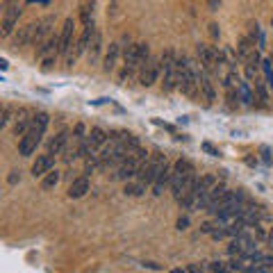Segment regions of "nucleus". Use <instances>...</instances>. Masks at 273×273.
I'll use <instances>...</instances> for the list:
<instances>
[{
    "mask_svg": "<svg viewBox=\"0 0 273 273\" xmlns=\"http://www.w3.org/2000/svg\"><path fill=\"white\" fill-rule=\"evenodd\" d=\"M146 192V185L144 182H132V185H126V193L128 196H141Z\"/></svg>",
    "mask_w": 273,
    "mask_h": 273,
    "instance_id": "obj_20",
    "label": "nucleus"
},
{
    "mask_svg": "<svg viewBox=\"0 0 273 273\" xmlns=\"http://www.w3.org/2000/svg\"><path fill=\"white\" fill-rule=\"evenodd\" d=\"M148 160V153L144 150V148H137L132 155L128 157L126 162L121 164L116 169V173H114V180H130V177H137V173H139L141 164Z\"/></svg>",
    "mask_w": 273,
    "mask_h": 273,
    "instance_id": "obj_2",
    "label": "nucleus"
},
{
    "mask_svg": "<svg viewBox=\"0 0 273 273\" xmlns=\"http://www.w3.org/2000/svg\"><path fill=\"white\" fill-rule=\"evenodd\" d=\"M73 30H75V21L73 18H66L64 21V28H62V34H59V55H68V50L73 48Z\"/></svg>",
    "mask_w": 273,
    "mask_h": 273,
    "instance_id": "obj_7",
    "label": "nucleus"
},
{
    "mask_svg": "<svg viewBox=\"0 0 273 273\" xmlns=\"http://www.w3.org/2000/svg\"><path fill=\"white\" fill-rule=\"evenodd\" d=\"M118 52H121V46H118V44H110V50H107V55H105V64H103V68L107 71V73H110V71H114V66H116Z\"/></svg>",
    "mask_w": 273,
    "mask_h": 273,
    "instance_id": "obj_16",
    "label": "nucleus"
},
{
    "mask_svg": "<svg viewBox=\"0 0 273 273\" xmlns=\"http://www.w3.org/2000/svg\"><path fill=\"white\" fill-rule=\"evenodd\" d=\"M59 171H48L44 176V180H41V189H46V192H50V189H55L59 182Z\"/></svg>",
    "mask_w": 273,
    "mask_h": 273,
    "instance_id": "obj_17",
    "label": "nucleus"
},
{
    "mask_svg": "<svg viewBox=\"0 0 273 273\" xmlns=\"http://www.w3.org/2000/svg\"><path fill=\"white\" fill-rule=\"evenodd\" d=\"M209 32H212V37H219V25H214V23H212V25H209Z\"/></svg>",
    "mask_w": 273,
    "mask_h": 273,
    "instance_id": "obj_29",
    "label": "nucleus"
},
{
    "mask_svg": "<svg viewBox=\"0 0 273 273\" xmlns=\"http://www.w3.org/2000/svg\"><path fill=\"white\" fill-rule=\"evenodd\" d=\"M209 269L214 273H221V271H228V266L223 264V262H214V264H209Z\"/></svg>",
    "mask_w": 273,
    "mask_h": 273,
    "instance_id": "obj_24",
    "label": "nucleus"
},
{
    "mask_svg": "<svg viewBox=\"0 0 273 273\" xmlns=\"http://www.w3.org/2000/svg\"><path fill=\"white\" fill-rule=\"evenodd\" d=\"M87 192H89V177L82 176L71 182V187H68V198H82Z\"/></svg>",
    "mask_w": 273,
    "mask_h": 273,
    "instance_id": "obj_14",
    "label": "nucleus"
},
{
    "mask_svg": "<svg viewBox=\"0 0 273 273\" xmlns=\"http://www.w3.org/2000/svg\"><path fill=\"white\" fill-rule=\"evenodd\" d=\"M55 55H59V37L50 34L44 44L39 46V57H55Z\"/></svg>",
    "mask_w": 273,
    "mask_h": 273,
    "instance_id": "obj_10",
    "label": "nucleus"
},
{
    "mask_svg": "<svg viewBox=\"0 0 273 273\" xmlns=\"http://www.w3.org/2000/svg\"><path fill=\"white\" fill-rule=\"evenodd\" d=\"M166 155H162V153H153L150 155V160H146V162L141 164L139 173H137V177H139V182H144V185H155V180L160 177V173L164 171V166H166Z\"/></svg>",
    "mask_w": 273,
    "mask_h": 273,
    "instance_id": "obj_1",
    "label": "nucleus"
},
{
    "mask_svg": "<svg viewBox=\"0 0 273 273\" xmlns=\"http://www.w3.org/2000/svg\"><path fill=\"white\" fill-rule=\"evenodd\" d=\"M34 34H37V23H28V25L18 28V32H16L14 39H12V46H14V48H21V46H28L30 41L34 44Z\"/></svg>",
    "mask_w": 273,
    "mask_h": 273,
    "instance_id": "obj_8",
    "label": "nucleus"
},
{
    "mask_svg": "<svg viewBox=\"0 0 273 273\" xmlns=\"http://www.w3.org/2000/svg\"><path fill=\"white\" fill-rule=\"evenodd\" d=\"M80 21L84 23V25H94V0H89V2H84V5H82Z\"/></svg>",
    "mask_w": 273,
    "mask_h": 273,
    "instance_id": "obj_18",
    "label": "nucleus"
},
{
    "mask_svg": "<svg viewBox=\"0 0 273 273\" xmlns=\"http://www.w3.org/2000/svg\"><path fill=\"white\" fill-rule=\"evenodd\" d=\"M221 273H230V271H221Z\"/></svg>",
    "mask_w": 273,
    "mask_h": 273,
    "instance_id": "obj_33",
    "label": "nucleus"
},
{
    "mask_svg": "<svg viewBox=\"0 0 273 273\" xmlns=\"http://www.w3.org/2000/svg\"><path fill=\"white\" fill-rule=\"evenodd\" d=\"M237 91H239V96H241V100H244L246 105H251L253 100H255V98H253V94H251V89H248V84H244V82L237 87Z\"/></svg>",
    "mask_w": 273,
    "mask_h": 273,
    "instance_id": "obj_21",
    "label": "nucleus"
},
{
    "mask_svg": "<svg viewBox=\"0 0 273 273\" xmlns=\"http://www.w3.org/2000/svg\"><path fill=\"white\" fill-rule=\"evenodd\" d=\"M144 266H148V269H155V271H160V269H162V266L160 264H155V262H146V264Z\"/></svg>",
    "mask_w": 273,
    "mask_h": 273,
    "instance_id": "obj_30",
    "label": "nucleus"
},
{
    "mask_svg": "<svg viewBox=\"0 0 273 273\" xmlns=\"http://www.w3.org/2000/svg\"><path fill=\"white\" fill-rule=\"evenodd\" d=\"M271 25H273V18H271Z\"/></svg>",
    "mask_w": 273,
    "mask_h": 273,
    "instance_id": "obj_34",
    "label": "nucleus"
},
{
    "mask_svg": "<svg viewBox=\"0 0 273 273\" xmlns=\"http://www.w3.org/2000/svg\"><path fill=\"white\" fill-rule=\"evenodd\" d=\"M52 166H55V157L48 153V155H39L37 162L32 164V176L34 177H41L46 176L48 171H52Z\"/></svg>",
    "mask_w": 273,
    "mask_h": 273,
    "instance_id": "obj_9",
    "label": "nucleus"
},
{
    "mask_svg": "<svg viewBox=\"0 0 273 273\" xmlns=\"http://www.w3.org/2000/svg\"><path fill=\"white\" fill-rule=\"evenodd\" d=\"M160 73H162V59H155L150 57L144 64V66L139 68V80L144 87H153L157 82V78H160Z\"/></svg>",
    "mask_w": 273,
    "mask_h": 273,
    "instance_id": "obj_4",
    "label": "nucleus"
},
{
    "mask_svg": "<svg viewBox=\"0 0 273 273\" xmlns=\"http://www.w3.org/2000/svg\"><path fill=\"white\" fill-rule=\"evenodd\" d=\"M28 2H44V5H48L50 0H28Z\"/></svg>",
    "mask_w": 273,
    "mask_h": 273,
    "instance_id": "obj_31",
    "label": "nucleus"
},
{
    "mask_svg": "<svg viewBox=\"0 0 273 273\" xmlns=\"http://www.w3.org/2000/svg\"><path fill=\"white\" fill-rule=\"evenodd\" d=\"M189 273H205V271H203V266H198V264H189Z\"/></svg>",
    "mask_w": 273,
    "mask_h": 273,
    "instance_id": "obj_27",
    "label": "nucleus"
},
{
    "mask_svg": "<svg viewBox=\"0 0 273 273\" xmlns=\"http://www.w3.org/2000/svg\"><path fill=\"white\" fill-rule=\"evenodd\" d=\"M68 139H71V132H68V130H62V132H59L57 137H55V139H50L48 153H50V155H59L62 150H66Z\"/></svg>",
    "mask_w": 273,
    "mask_h": 273,
    "instance_id": "obj_13",
    "label": "nucleus"
},
{
    "mask_svg": "<svg viewBox=\"0 0 273 273\" xmlns=\"http://www.w3.org/2000/svg\"><path fill=\"white\" fill-rule=\"evenodd\" d=\"M203 150H205L207 155H212V157H219V155H221V153H219V150H216V148L212 146L209 141H205V144H203Z\"/></svg>",
    "mask_w": 273,
    "mask_h": 273,
    "instance_id": "obj_23",
    "label": "nucleus"
},
{
    "mask_svg": "<svg viewBox=\"0 0 273 273\" xmlns=\"http://www.w3.org/2000/svg\"><path fill=\"white\" fill-rule=\"evenodd\" d=\"M21 14H23L21 2H12V5H7V7H5V14H2V25H0V37H2V39L12 37V32H14L16 23H18V18H21Z\"/></svg>",
    "mask_w": 273,
    "mask_h": 273,
    "instance_id": "obj_3",
    "label": "nucleus"
},
{
    "mask_svg": "<svg viewBox=\"0 0 273 273\" xmlns=\"http://www.w3.org/2000/svg\"><path fill=\"white\" fill-rule=\"evenodd\" d=\"M55 23V16H46V18H41V21L37 23V34H34V44H44L46 39L50 37V25Z\"/></svg>",
    "mask_w": 273,
    "mask_h": 273,
    "instance_id": "obj_11",
    "label": "nucleus"
},
{
    "mask_svg": "<svg viewBox=\"0 0 273 273\" xmlns=\"http://www.w3.org/2000/svg\"><path fill=\"white\" fill-rule=\"evenodd\" d=\"M207 7L212 9V12H216V9L221 7V0H207Z\"/></svg>",
    "mask_w": 273,
    "mask_h": 273,
    "instance_id": "obj_26",
    "label": "nucleus"
},
{
    "mask_svg": "<svg viewBox=\"0 0 273 273\" xmlns=\"http://www.w3.org/2000/svg\"><path fill=\"white\" fill-rule=\"evenodd\" d=\"M41 137H44V130H39V128H32L25 137L21 139V155L23 157H28V155H32L34 150H37V146L41 144Z\"/></svg>",
    "mask_w": 273,
    "mask_h": 273,
    "instance_id": "obj_5",
    "label": "nucleus"
},
{
    "mask_svg": "<svg viewBox=\"0 0 273 273\" xmlns=\"http://www.w3.org/2000/svg\"><path fill=\"white\" fill-rule=\"evenodd\" d=\"M196 52H198V62L205 73H214L216 68H219L216 66V59H214V48H209L205 44H198L196 46Z\"/></svg>",
    "mask_w": 273,
    "mask_h": 273,
    "instance_id": "obj_6",
    "label": "nucleus"
},
{
    "mask_svg": "<svg viewBox=\"0 0 273 273\" xmlns=\"http://www.w3.org/2000/svg\"><path fill=\"white\" fill-rule=\"evenodd\" d=\"M100 44H103V37H100V32L96 30V34L91 39V46H89V59H91V62H96L98 52H100Z\"/></svg>",
    "mask_w": 273,
    "mask_h": 273,
    "instance_id": "obj_19",
    "label": "nucleus"
},
{
    "mask_svg": "<svg viewBox=\"0 0 273 273\" xmlns=\"http://www.w3.org/2000/svg\"><path fill=\"white\" fill-rule=\"evenodd\" d=\"M32 130V118H28V112L21 110L18 114H16V126H14V134L16 137H25V134Z\"/></svg>",
    "mask_w": 273,
    "mask_h": 273,
    "instance_id": "obj_12",
    "label": "nucleus"
},
{
    "mask_svg": "<svg viewBox=\"0 0 273 273\" xmlns=\"http://www.w3.org/2000/svg\"><path fill=\"white\" fill-rule=\"evenodd\" d=\"M7 180H9V185H16V182L21 180V173H18V171H12V176H9Z\"/></svg>",
    "mask_w": 273,
    "mask_h": 273,
    "instance_id": "obj_25",
    "label": "nucleus"
},
{
    "mask_svg": "<svg viewBox=\"0 0 273 273\" xmlns=\"http://www.w3.org/2000/svg\"><path fill=\"white\" fill-rule=\"evenodd\" d=\"M12 121V107H2V118H0V128H5Z\"/></svg>",
    "mask_w": 273,
    "mask_h": 273,
    "instance_id": "obj_22",
    "label": "nucleus"
},
{
    "mask_svg": "<svg viewBox=\"0 0 273 273\" xmlns=\"http://www.w3.org/2000/svg\"><path fill=\"white\" fill-rule=\"evenodd\" d=\"M171 273H185V271H182V269H173V271H171Z\"/></svg>",
    "mask_w": 273,
    "mask_h": 273,
    "instance_id": "obj_32",
    "label": "nucleus"
},
{
    "mask_svg": "<svg viewBox=\"0 0 273 273\" xmlns=\"http://www.w3.org/2000/svg\"><path fill=\"white\" fill-rule=\"evenodd\" d=\"M187 225H189V219H187V216H185V219H180V221H177V230H185Z\"/></svg>",
    "mask_w": 273,
    "mask_h": 273,
    "instance_id": "obj_28",
    "label": "nucleus"
},
{
    "mask_svg": "<svg viewBox=\"0 0 273 273\" xmlns=\"http://www.w3.org/2000/svg\"><path fill=\"white\" fill-rule=\"evenodd\" d=\"M198 87H200V91H203V96H205L207 103H214L216 91H214V87H212V82H209L205 71H200V75H198Z\"/></svg>",
    "mask_w": 273,
    "mask_h": 273,
    "instance_id": "obj_15",
    "label": "nucleus"
}]
</instances>
